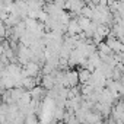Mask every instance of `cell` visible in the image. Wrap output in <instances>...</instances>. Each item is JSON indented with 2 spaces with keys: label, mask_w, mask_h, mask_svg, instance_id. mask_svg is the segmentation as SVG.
<instances>
[{
  "label": "cell",
  "mask_w": 124,
  "mask_h": 124,
  "mask_svg": "<svg viewBox=\"0 0 124 124\" xmlns=\"http://www.w3.org/2000/svg\"><path fill=\"white\" fill-rule=\"evenodd\" d=\"M105 44L112 50L114 54H120V53L124 51V44H123L118 38H115V37H112V35H108V37H107Z\"/></svg>",
  "instance_id": "6da1fadb"
},
{
  "label": "cell",
  "mask_w": 124,
  "mask_h": 124,
  "mask_svg": "<svg viewBox=\"0 0 124 124\" xmlns=\"http://www.w3.org/2000/svg\"><path fill=\"white\" fill-rule=\"evenodd\" d=\"M44 89H47V91H51L54 86H55V82H54V78H53V75H44V76H41V83H39Z\"/></svg>",
  "instance_id": "7a4b0ae2"
},
{
  "label": "cell",
  "mask_w": 124,
  "mask_h": 124,
  "mask_svg": "<svg viewBox=\"0 0 124 124\" xmlns=\"http://www.w3.org/2000/svg\"><path fill=\"white\" fill-rule=\"evenodd\" d=\"M91 19H88V18H85V16H80L79 15V18H78V23H79V26H80V29L82 31H85L89 25H91Z\"/></svg>",
  "instance_id": "3957f363"
},
{
  "label": "cell",
  "mask_w": 124,
  "mask_h": 124,
  "mask_svg": "<svg viewBox=\"0 0 124 124\" xmlns=\"http://www.w3.org/2000/svg\"><path fill=\"white\" fill-rule=\"evenodd\" d=\"M38 123H39V120H38V117L35 114L26 115L25 117V121H23V124H38Z\"/></svg>",
  "instance_id": "277c9868"
},
{
  "label": "cell",
  "mask_w": 124,
  "mask_h": 124,
  "mask_svg": "<svg viewBox=\"0 0 124 124\" xmlns=\"http://www.w3.org/2000/svg\"><path fill=\"white\" fill-rule=\"evenodd\" d=\"M3 92H5V91H0V98H2V93H3Z\"/></svg>",
  "instance_id": "5b68a950"
}]
</instances>
